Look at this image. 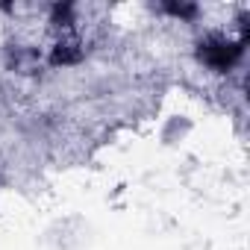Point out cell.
Returning <instances> with one entry per match:
<instances>
[{"label":"cell","mask_w":250,"mask_h":250,"mask_svg":"<svg viewBox=\"0 0 250 250\" xmlns=\"http://www.w3.org/2000/svg\"><path fill=\"white\" fill-rule=\"evenodd\" d=\"M238 53H241V47H238V44H229V42H224V39H209L206 44H200V59H203L209 68H215V71L232 68V62L238 59Z\"/></svg>","instance_id":"6da1fadb"},{"label":"cell","mask_w":250,"mask_h":250,"mask_svg":"<svg viewBox=\"0 0 250 250\" xmlns=\"http://www.w3.org/2000/svg\"><path fill=\"white\" fill-rule=\"evenodd\" d=\"M80 59H83V47H80L77 39H65V42H59L56 50H53V56H50L53 65H74V62H80Z\"/></svg>","instance_id":"7a4b0ae2"},{"label":"cell","mask_w":250,"mask_h":250,"mask_svg":"<svg viewBox=\"0 0 250 250\" xmlns=\"http://www.w3.org/2000/svg\"><path fill=\"white\" fill-rule=\"evenodd\" d=\"M36 62H39L36 50H24V47H15V50H9V65H12L15 71H21V74H33Z\"/></svg>","instance_id":"3957f363"},{"label":"cell","mask_w":250,"mask_h":250,"mask_svg":"<svg viewBox=\"0 0 250 250\" xmlns=\"http://www.w3.org/2000/svg\"><path fill=\"white\" fill-rule=\"evenodd\" d=\"M165 9L171 15H177V18H194L197 15V6H186V3H168Z\"/></svg>","instance_id":"277c9868"}]
</instances>
